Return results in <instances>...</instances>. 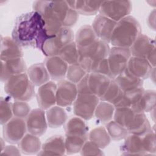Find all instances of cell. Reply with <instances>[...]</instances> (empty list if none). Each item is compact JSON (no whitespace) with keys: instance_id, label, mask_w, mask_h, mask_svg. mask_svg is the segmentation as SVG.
Segmentation results:
<instances>
[{"instance_id":"obj_1","label":"cell","mask_w":156,"mask_h":156,"mask_svg":"<svg viewBox=\"0 0 156 156\" xmlns=\"http://www.w3.org/2000/svg\"><path fill=\"white\" fill-rule=\"evenodd\" d=\"M50 37L46 31L42 16L34 10L19 16L12 32V38L21 47H32L40 51Z\"/></svg>"},{"instance_id":"obj_2","label":"cell","mask_w":156,"mask_h":156,"mask_svg":"<svg viewBox=\"0 0 156 156\" xmlns=\"http://www.w3.org/2000/svg\"><path fill=\"white\" fill-rule=\"evenodd\" d=\"M34 11L43 17L48 35L54 36L62 27H71L79 19V13L66 1H36L32 5Z\"/></svg>"},{"instance_id":"obj_3","label":"cell","mask_w":156,"mask_h":156,"mask_svg":"<svg viewBox=\"0 0 156 156\" xmlns=\"http://www.w3.org/2000/svg\"><path fill=\"white\" fill-rule=\"evenodd\" d=\"M141 34V27L134 17L129 15L116 23L110 38L113 46L129 48Z\"/></svg>"},{"instance_id":"obj_4","label":"cell","mask_w":156,"mask_h":156,"mask_svg":"<svg viewBox=\"0 0 156 156\" xmlns=\"http://www.w3.org/2000/svg\"><path fill=\"white\" fill-rule=\"evenodd\" d=\"M110 49L108 43L98 39L87 48L78 49V63L87 73H93L99 64L107 58Z\"/></svg>"},{"instance_id":"obj_5","label":"cell","mask_w":156,"mask_h":156,"mask_svg":"<svg viewBox=\"0 0 156 156\" xmlns=\"http://www.w3.org/2000/svg\"><path fill=\"white\" fill-rule=\"evenodd\" d=\"M4 91L15 101L27 102L35 95V85L26 73L15 75L8 79L5 82Z\"/></svg>"},{"instance_id":"obj_6","label":"cell","mask_w":156,"mask_h":156,"mask_svg":"<svg viewBox=\"0 0 156 156\" xmlns=\"http://www.w3.org/2000/svg\"><path fill=\"white\" fill-rule=\"evenodd\" d=\"M74 34L70 27H62L54 36L44 43L41 51L46 57L58 55L60 51L66 44L74 41Z\"/></svg>"},{"instance_id":"obj_7","label":"cell","mask_w":156,"mask_h":156,"mask_svg":"<svg viewBox=\"0 0 156 156\" xmlns=\"http://www.w3.org/2000/svg\"><path fill=\"white\" fill-rule=\"evenodd\" d=\"M132 4L130 1H102L99 14L116 22L129 15L132 12Z\"/></svg>"},{"instance_id":"obj_8","label":"cell","mask_w":156,"mask_h":156,"mask_svg":"<svg viewBox=\"0 0 156 156\" xmlns=\"http://www.w3.org/2000/svg\"><path fill=\"white\" fill-rule=\"evenodd\" d=\"M131 56L129 48L113 46L110 49L107 61L112 79L125 71Z\"/></svg>"},{"instance_id":"obj_9","label":"cell","mask_w":156,"mask_h":156,"mask_svg":"<svg viewBox=\"0 0 156 156\" xmlns=\"http://www.w3.org/2000/svg\"><path fill=\"white\" fill-rule=\"evenodd\" d=\"M99 101V98L94 94H78L73 103L74 115L84 120H90L93 117Z\"/></svg>"},{"instance_id":"obj_10","label":"cell","mask_w":156,"mask_h":156,"mask_svg":"<svg viewBox=\"0 0 156 156\" xmlns=\"http://www.w3.org/2000/svg\"><path fill=\"white\" fill-rule=\"evenodd\" d=\"M27 131L26 120L13 116L3 125V138L10 144H18L26 134Z\"/></svg>"},{"instance_id":"obj_11","label":"cell","mask_w":156,"mask_h":156,"mask_svg":"<svg viewBox=\"0 0 156 156\" xmlns=\"http://www.w3.org/2000/svg\"><path fill=\"white\" fill-rule=\"evenodd\" d=\"M78 91L76 84L68 80H61L57 84L56 105L62 107L70 106L73 104Z\"/></svg>"},{"instance_id":"obj_12","label":"cell","mask_w":156,"mask_h":156,"mask_svg":"<svg viewBox=\"0 0 156 156\" xmlns=\"http://www.w3.org/2000/svg\"><path fill=\"white\" fill-rule=\"evenodd\" d=\"M26 123L29 133L38 136L44 135L48 127L44 110L40 108L32 110L26 118Z\"/></svg>"},{"instance_id":"obj_13","label":"cell","mask_w":156,"mask_h":156,"mask_svg":"<svg viewBox=\"0 0 156 156\" xmlns=\"http://www.w3.org/2000/svg\"><path fill=\"white\" fill-rule=\"evenodd\" d=\"M57 84L53 81H48L38 88L36 98L39 108L48 110L56 105Z\"/></svg>"},{"instance_id":"obj_14","label":"cell","mask_w":156,"mask_h":156,"mask_svg":"<svg viewBox=\"0 0 156 156\" xmlns=\"http://www.w3.org/2000/svg\"><path fill=\"white\" fill-rule=\"evenodd\" d=\"M116 23L106 16L98 14L94 18L91 27L98 39L109 43Z\"/></svg>"},{"instance_id":"obj_15","label":"cell","mask_w":156,"mask_h":156,"mask_svg":"<svg viewBox=\"0 0 156 156\" xmlns=\"http://www.w3.org/2000/svg\"><path fill=\"white\" fill-rule=\"evenodd\" d=\"M132 56L146 59L155 51V40L144 34H141L129 48Z\"/></svg>"},{"instance_id":"obj_16","label":"cell","mask_w":156,"mask_h":156,"mask_svg":"<svg viewBox=\"0 0 156 156\" xmlns=\"http://www.w3.org/2000/svg\"><path fill=\"white\" fill-rule=\"evenodd\" d=\"M154 68L146 59L131 56L126 69L130 74L144 80L150 77Z\"/></svg>"},{"instance_id":"obj_17","label":"cell","mask_w":156,"mask_h":156,"mask_svg":"<svg viewBox=\"0 0 156 156\" xmlns=\"http://www.w3.org/2000/svg\"><path fill=\"white\" fill-rule=\"evenodd\" d=\"M1 80L5 82L11 77L27 72V66L23 57L1 62Z\"/></svg>"},{"instance_id":"obj_18","label":"cell","mask_w":156,"mask_h":156,"mask_svg":"<svg viewBox=\"0 0 156 156\" xmlns=\"http://www.w3.org/2000/svg\"><path fill=\"white\" fill-rule=\"evenodd\" d=\"M44 63L52 80L60 81L66 77L68 65L58 55L46 57Z\"/></svg>"},{"instance_id":"obj_19","label":"cell","mask_w":156,"mask_h":156,"mask_svg":"<svg viewBox=\"0 0 156 156\" xmlns=\"http://www.w3.org/2000/svg\"><path fill=\"white\" fill-rule=\"evenodd\" d=\"M111 80L108 76L101 74L88 73L87 83L90 93L98 96L100 99L107 90Z\"/></svg>"},{"instance_id":"obj_20","label":"cell","mask_w":156,"mask_h":156,"mask_svg":"<svg viewBox=\"0 0 156 156\" xmlns=\"http://www.w3.org/2000/svg\"><path fill=\"white\" fill-rule=\"evenodd\" d=\"M66 153L65 138L55 135L48 138L41 146L38 155H63Z\"/></svg>"},{"instance_id":"obj_21","label":"cell","mask_w":156,"mask_h":156,"mask_svg":"<svg viewBox=\"0 0 156 156\" xmlns=\"http://www.w3.org/2000/svg\"><path fill=\"white\" fill-rule=\"evenodd\" d=\"M23 54L21 46L12 38L1 37L0 54L1 61L20 58L23 57Z\"/></svg>"},{"instance_id":"obj_22","label":"cell","mask_w":156,"mask_h":156,"mask_svg":"<svg viewBox=\"0 0 156 156\" xmlns=\"http://www.w3.org/2000/svg\"><path fill=\"white\" fill-rule=\"evenodd\" d=\"M122 155H144V152L141 135L130 134L124 138V142L121 146Z\"/></svg>"},{"instance_id":"obj_23","label":"cell","mask_w":156,"mask_h":156,"mask_svg":"<svg viewBox=\"0 0 156 156\" xmlns=\"http://www.w3.org/2000/svg\"><path fill=\"white\" fill-rule=\"evenodd\" d=\"M74 39L77 49H84L93 44L98 40V38L91 26L84 25L77 31L74 35Z\"/></svg>"},{"instance_id":"obj_24","label":"cell","mask_w":156,"mask_h":156,"mask_svg":"<svg viewBox=\"0 0 156 156\" xmlns=\"http://www.w3.org/2000/svg\"><path fill=\"white\" fill-rule=\"evenodd\" d=\"M27 74L32 83L40 87L49 81L50 76L44 63H38L32 65L27 69Z\"/></svg>"},{"instance_id":"obj_25","label":"cell","mask_w":156,"mask_h":156,"mask_svg":"<svg viewBox=\"0 0 156 156\" xmlns=\"http://www.w3.org/2000/svg\"><path fill=\"white\" fill-rule=\"evenodd\" d=\"M48 126L52 129H56L64 125L68 119V115L63 107L55 105L46 112Z\"/></svg>"},{"instance_id":"obj_26","label":"cell","mask_w":156,"mask_h":156,"mask_svg":"<svg viewBox=\"0 0 156 156\" xmlns=\"http://www.w3.org/2000/svg\"><path fill=\"white\" fill-rule=\"evenodd\" d=\"M155 107V91L147 90L144 91L138 102L131 108L135 113L151 112Z\"/></svg>"},{"instance_id":"obj_27","label":"cell","mask_w":156,"mask_h":156,"mask_svg":"<svg viewBox=\"0 0 156 156\" xmlns=\"http://www.w3.org/2000/svg\"><path fill=\"white\" fill-rule=\"evenodd\" d=\"M41 143L39 136L26 133L18 143V147L22 154L26 155L38 154L41 149Z\"/></svg>"},{"instance_id":"obj_28","label":"cell","mask_w":156,"mask_h":156,"mask_svg":"<svg viewBox=\"0 0 156 156\" xmlns=\"http://www.w3.org/2000/svg\"><path fill=\"white\" fill-rule=\"evenodd\" d=\"M68 4L79 14L85 16L96 15L99 12L102 1H66Z\"/></svg>"},{"instance_id":"obj_29","label":"cell","mask_w":156,"mask_h":156,"mask_svg":"<svg viewBox=\"0 0 156 156\" xmlns=\"http://www.w3.org/2000/svg\"><path fill=\"white\" fill-rule=\"evenodd\" d=\"M127 130L130 134L143 135L152 129L145 113H135Z\"/></svg>"},{"instance_id":"obj_30","label":"cell","mask_w":156,"mask_h":156,"mask_svg":"<svg viewBox=\"0 0 156 156\" xmlns=\"http://www.w3.org/2000/svg\"><path fill=\"white\" fill-rule=\"evenodd\" d=\"M113 79L122 91L143 87V80L130 74L126 69Z\"/></svg>"},{"instance_id":"obj_31","label":"cell","mask_w":156,"mask_h":156,"mask_svg":"<svg viewBox=\"0 0 156 156\" xmlns=\"http://www.w3.org/2000/svg\"><path fill=\"white\" fill-rule=\"evenodd\" d=\"M64 125L65 135L88 138V128L82 118L78 116L73 117L68 119Z\"/></svg>"},{"instance_id":"obj_32","label":"cell","mask_w":156,"mask_h":156,"mask_svg":"<svg viewBox=\"0 0 156 156\" xmlns=\"http://www.w3.org/2000/svg\"><path fill=\"white\" fill-rule=\"evenodd\" d=\"M88 140L101 149L105 148L112 140L105 127L102 126L95 127L88 132Z\"/></svg>"},{"instance_id":"obj_33","label":"cell","mask_w":156,"mask_h":156,"mask_svg":"<svg viewBox=\"0 0 156 156\" xmlns=\"http://www.w3.org/2000/svg\"><path fill=\"white\" fill-rule=\"evenodd\" d=\"M144 91V89L143 87L132 90L123 91L120 100L115 107L132 108L138 102Z\"/></svg>"},{"instance_id":"obj_34","label":"cell","mask_w":156,"mask_h":156,"mask_svg":"<svg viewBox=\"0 0 156 156\" xmlns=\"http://www.w3.org/2000/svg\"><path fill=\"white\" fill-rule=\"evenodd\" d=\"M115 107L107 102L100 101L98 103L94 116L101 122L106 124L113 119Z\"/></svg>"},{"instance_id":"obj_35","label":"cell","mask_w":156,"mask_h":156,"mask_svg":"<svg viewBox=\"0 0 156 156\" xmlns=\"http://www.w3.org/2000/svg\"><path fill=\"white\" fill-rule=\"evenodd\" d=\"M58 55L68 65L78 64L79 52L74 41L65 46L59 52Z\"/></svg>"},{"instance_id":"obj_36","label":"cell","mask_w":156,"mask_h":156,"mask_svg":"<svg viewBox=\"0 0 156 156\" xmlns=\"http://www.w3.org/2000/svg\"><path fill=\"white\" fill-rule=\"evenodd\" d=\"M87 140H88L87 137L65 135V144L66 153L71 155L80 152Z\"/></svg>"},{"instance_id":"obj_37","label":"cell","mask_w":156,"mask_h":156,"mask_svg":"<svg viewBox=\"0 0 156 156\" xmlns=\"http://www.w3.org/2000/svg\"><path fill=\"white\" fill-rule=\"evenodd\" d=\"M135 113L129 107H115L113 119L126 128L132 122Z\"/></svg>"},{"instance_id":"obj_38","label":"cell","mask_w":156,"mask_h":156,"mask_svg":"<svg viewBox=\"0 0 156 156\" xmlns=\"http://www.w3.org/2000/svg\"><path fill=\"white\" fill-rule=\"evenodd\" d=\"M122 93L123 91L119 88L115 80L112 79L105 93L100 98V101L109 102L115 106L120 100Z\"/></svg>"},{"instance_id":"obj_39","label":"cell","mask_w":156,"mask_h":156,"mask_svg":"<svg viewBox=\"0 0 156 156\" xmlns=\"http://www.w3.org/2000/svg\"><path fill=\"white\" fill-rule=\"evenodd\" d=\"M105 127L111 139L114 141L124 140L129 135L127 129L115 122L113 119L107 122Z\"/></svg>"},{"instance_id":"obj_40","label":"cell","mask_w":156,"mask_h":156,"mask_svg":"<svg viewBox=\"0 0 156 156\" xmlns=\"http://www.w3.org/2000/svg\"><path fill=\"white\" fill-rule=\"evenodd\" d=\"M87 74V71L79 63L69 65H68L66 77L68 80L77 84Z\"/></svg>"},{"instance_id":"obj_41","label":"cell","mask_w":156,"mask_h":156,"mask_svg":"<svg viewBox=\"0 0 156 156\" xmlns=\"http://www.w3.org/2000/svg\"><path fill=\"white\" fill-rule=\"evenodd\" d=\"M12 104L8 98L1 97L0 102V123L2 126L13 117Z\"/></svg>"},{"instance_id":"obj_42","label":"cell","mask_w":156,"mask_h":156,"mask_svg":"<svg viewBox=\"0 0 156 156\" xmlns=\"http://www.w3.org/2000/svg\"><path fill=\"white\" fill-rule=\"evenodd\" d=\"M144 152L147 155L155 154V133L152 130L141 135Z\"/></svg>"},{"instance_id":"obj_43","label":"cell","mask_w":156,"mask_h":156,"mask_svg":"<svg viewBox=\"0 0 156 156\" xmlns=\"http://www.w3.org/2000/svg\"><path fill=\"white\" fill-rule=\"evenodd\" d=\"M13 116L26 119L30 112V107L26 101H15L12 104Z\"/></svg>"},{"instance_id":"obj_44","label":"cell","mask_w":156,"mask_h":156,"mask_svg":"<svg viewBox=\"0 0 156 156\" xmlns=\"http://www.w3.org/2000/svg\"><path fill=\"white\" fill-rule=\"evenodd\" d=\"M82 155H102L104 153L101 148L91 143L88 140L84 143L80 152Z\"/></svg>"},{"instance_id":"obj_45","label":"cell","mask_w":156,"mask_h":156,"mask_svg":"<svg viewBox=\"0 0 156 156\" xmlns=\"http://www.w3.org/2000/svg\"><path fill=\"white\" fill-rule=\"evenodd\" d=\"M93 73H99V74H101L107 76L112 79L110 68H109V66H108V61H107V58L104 59V60H102L99 64V65L98 66V67L96 68V69H95V71Z\"/></svg>"},{"instance_id":"obj_46","label":"cell","mask_w":156,"mask_h":156,"mask_svg":"<svg viewBox=\"0 0 156 156\" xmlns=\"http://www.w3.org/2000/svg\"><path fill=\"white\" fill-rule=\"evenodd\" d=\"M1 155H20L21 151L18 147H16L15 146L12 144L11 145L5 146L2 151H1Z\"/></svg>"},{"instance_id":"obj_47","label":"cell","mask_w":156,"mask_h":156,"mask_svg":"<svg viewBox=\"0 0 156 156\" xmlns=\"http://www.w3.org/2000/svg\"><path fill=\"white\" fill-rule=\"evenodd\" d=\"M87 74L88 73L76 84L78 94H90L87 83Z\"/></svg>"},{"instance_id":"obj_48","label":"cell","mask_w":156,"mask_h":156,"mask_svg":"<svg viewBox=\"0 0 156 156\" xmlns=\"http://www.w3.org/2000/svg\"><path fill=\"white\" fill-rule=\"evenodd\" d=\"M147 24L149 27L155 30V10L154 9L149 14L147 18Z\"/></svg>"}]
</instances>
